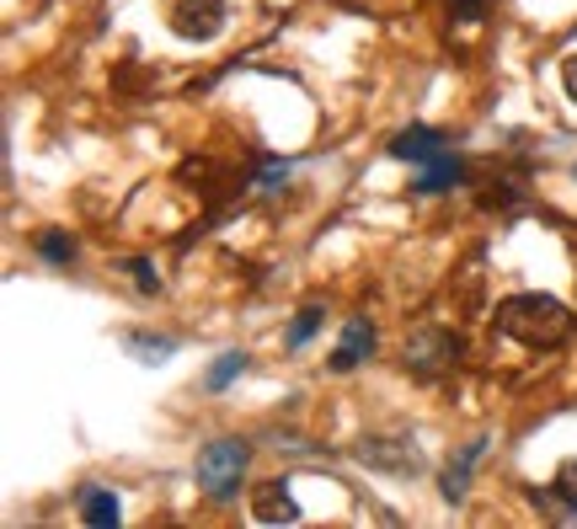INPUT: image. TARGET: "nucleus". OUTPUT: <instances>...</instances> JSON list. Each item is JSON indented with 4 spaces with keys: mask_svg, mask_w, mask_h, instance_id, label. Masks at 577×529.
Instances as JSON below:
<instances>
[{
    "mask_svg": "<svg viewBox=\"0 0 577 529\" xmlns=\"http://www.w3.org/2000/svg\"><path fill=\"white\" fill-rule=\"evenodd\" d=\"M321 321H327V311H321V305H305V311L295 315V326H289V338H284V343H289V348H305L310 338H316V332H321Z\"/></svg>",
    "mask_w": 577,
    "mask_h": 529,
    "instance_id": "nucleus-15",
    "label": "nucleus"
},
{
    "mask_svg": "<svg viewBox=\"0 0 577 529\" xmlns=\"http://www.w3.org/2000/svg\"><path fill=\"white\" fill-rule=\"evenodd\" d=\"M123 348L140 359V364H161V359H172L177 353V338H151V332H128Z\"/></svg>",
    "mask_w": 577,
    "mask_h": 529,
    "instance_id": "nucleus-13",
    "label": "nucleus"
},
{
    "mask_svg": "<svg viewBox=\"0 0 577 529\" xmlns=\"http://www.w3.org/2000/svg\"><path fill=\"white\" fill-rule=\"evenodd\" d=\"M482 449H486V438L465 444V449H460V460L444 470V502H465V487H471V470H476V460H482Z\"/></svg>",
    "mask_w": 577,
    "mask_h": 529,
    "instance_id": "nucleus-11",
    "label": "nucleus"
},
{
    "mask_svg": "<svg viewBox=\"0 0 577 529\" xmlns=\"http://www.w3.org/2000/svg\"><path fill=\"white\" fill-rule=\"evenodd\" d=\"M75 502H81V519L86 525H119V492H107V487H96V481H86L81 492H75Z\"/></svg>",
    "mask_w": 577,
    "mask_h": 529,
    "instance_id": "nucleus-9",
    "label": "nucleus"
},
{
    "mask_svg": "<svg viewBox=\"0 0 577 529\" xmlns=\"http://www.w3.org/2000/svg\"><path fill=\"white\" fill-rule=\"evenodd\" d=\"M460 359V338L450 326H439V321H427L412 332V343H406V374H418V380H439L444 370H455Z\"/></svg>",
    "mask_w": 577,
    "mask_h": 529,
    "instance_id": "nucleus-3",
    "label": "nucleus"
},
{
    "mask_svg": "<svg viewBox=\"0 0 577 529\" xmlns=\"http://www.w3.org/2000/svg\"><path fill=\"white\" fill-rule=\"evenodd\" d=\"M246 364H251V359H246L241 348H230V353H219V359H214V370H209V380H204V385H209V391H225L236 374H246Z\"/></svg>",
    "mask_w": 577,
    "mask_h": 529,
    "instance_id": "nucleus-14",
    "label": "nucleus"
},
{
    "mask_svg": "<svg viewBox=\"0 0 577 529\" xmlns=\"http://www.w3.org/2000/svg\"><path fill=\"white\" fill-rule=\"evenodd\" d=\"M128 273L140 283V294H161V273H155L151 257H128Z\"/></svg>",
    "mask_w": 577,
    "mask_h": 529,
    "instance_id": "nucleus-18",
    "label": "nucleus"
},
{
    "mask_svg": "<svg viewBox=\"0 0 577 529\" xmlns=\"http://www.w3.org/2000/svg\"><path fill=\"white\" fill-rule=\"evenodd\" d=\"M573 177H577V166H573Z\"/></svg>",
    "mask_w": 577,
    "mask_h": 529,
    "instance_id": "nucleus-20",
    "label": "nucleus"
},
{
    "mask_svg": "<svg viewBox=\"0 0 577 529\" xmlns=\"http://www.w3.org/2000/svg\"><path fill=\"white\" fill-rule=\"evenodd\" d=\"M561 86H567V96L577 102V54H573L567 64H561Z\"/></svg>",
    "mask_w": 577,
    "mask_h": 529,
    "instance_id": "nucleus-19",
    "label": "nucleus"
},
{
    "mask_svg": "<svg viewBox=\"0 0 577 529\" xmlns=\"http://www.w3.org/2000/svg\"><path fill=\"white\" fill-rule=\"evenodd\" d=\"M32 247H38L43 262H54V268H70V262H75V251H81L70 230H38V241H32Z\"/></svg>",
    "mask_w": 577,
    "mask_h": 529,
    "instance_id": "nucleus-12",
    "label": "nucleus"
},
{
    "mask_svg": "<svg viewBox=\"0 0 577 529\" xmlns=\"http://www.w3.org/2000/svg\"><path fill=\"white\" fill-rule=\"evenodd\" d=\"M492 6H497V0H450V17L465 22V28H482L486 17H492Z\"/></svg>",
    "mask_w": 577,
    "mask_h": 529,
    "instance_id": "nucleus-17",
    "label": "nucleus"
},
{
    "mask_svg": "<svg viewBox=\"0 0 577 529\" xmlns=\"http://www.w3.org/2000/svg\"><path fill=\"white\" fill-rule=\"evenodd\" d=\"M246 466H251V444H246V438H214L209 449L198 455L193 470H198V487H204L214 502H230L241 492Z\"/></svg>",
    "mask_w": 577,
    "mask_h": 529,
    "instance_id": "nucleus-2",
    "label": "nucleus"
},
{
    "mask_svg": "<svg viewBox=\"0 0 577 529\" xmlns=\"http://www.w3.org/2000/svg\"><path fill=\"white\" fill-rule=\"evenodd\" d=\"M497 332L550 353L573 338V311L556 294H508V300H497Z\"/></svg>",
    "mask_w": 577,
    "mask_h": 529,
    "instance_id": "nucleus-1",
    "label": "nucleus"
},
{
    "mask_svg": "<svg viewBox=\"0 0 577 529\" xmlns=\"http://www.w3.org/2000/svg\"><path fill=\"white\" fill-rule=\"evenodd\" d=\"M391 156L395 160H412V166H427V160L444 156V134H439V128H423V124L401 128V134L391 139Z\"/></svg>",
    "mask_w": 577,
    "mask_h": 529,
    "instance_id": "nucleus-8",
    "label": "nucleus"
},
{
    "mask_svg": "<svg viewBox=\"0 0 577 529\" xmlns=\"http://www.w3.org/2000/svg\"><path fill=\"white\" fill-rule=\"evenodd\" d=\"M353 460L369 470H385V476H418L423 470V455H418V444L401 434H369L359 449H353Z\"/></svg>",
    "mask_w": 577,
    "mask_h": 529,
    "instance_id": "nucleus-4",
    "label": "nucleus"
},
{
    "mask_svg": "<svg viewBox=\"0 0 577 529\" xmlns=\"http://www.w3.org/2000/svg\"><path fill=\"white\" fill-rule=\"evenodd\" d=\"M369 353H374V321H369V315H353V321L342 326V343L332 348L327 370H332V374H353Z\"/></svg>",
    "mask_w": 577,
    "mask_h": 529,
    "instance_id": "nucleus-6",
    "label": "nucleus"
},
{
    "mask_svg": "<svg viewBox=\"0 0 577 529\" xmlns=\"http://www.w3.org/2000/svg\"><path fill=\"white\" fill-rule=\"evenodd\" d=\"M460 177H465V166H460V156H455V151H444L439 160H427V166H423V177L412 183V193H423V198H433V193L455 187Z\"/></svg>",
    "mask_w": 577,
    "mask_h": 529,
    "instance_id": "nucleus-10",
    "label": "nucleus"
},
{
    "mask_svg": "<svg viewBox=\"0 0 577 529\" xmlns=\"http://www.w3.org/2000/svg\"><path fill=\"white\" fill-rule=\"evenodd\" d=\"M546 492H550V498H561V508L573 514V508H577V460H567V466L556 470V481H550Z\"/></svg>",
    "mask_w": 577,
    "mask_h": 529,
    "instance_id": "nucleus-16",
    "label": "nucleus"
},
{
    "mask_svg": "<svg viewBox=\"0 0 577 529\" xmlns=\"http://www.w3.org/2000/svg\"><path fill=\"white\" fill-rule=\"evenodd\" d=\"M172 32L193 38V43H209L225 32V6L219 0H177L172 6Z\"/></svg>",
    "mask_w": 577,
    "mask_h": 529,
    "instance_id": "nucleus-5",
    "label": "nucleus"
},
{
    "mask_svg": "<svg viewBox=\"0 0 577 529\" xmlns=\"http://www.w3.org/2000/svg\"><path fill=\"white\" fill-rule=\"evenodd\" d=\"M251 519H257V525H295V519H300V502L289 498L284 481H262V487L251 492Z\"/></svg>",
    "mask_w": 577,
    "mask_h": 529,
    "instance_id": "nucleus-7",
    "label": "nucleus"
}]
</instances>
